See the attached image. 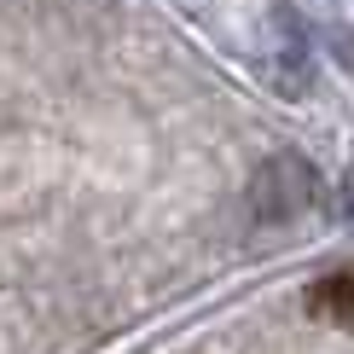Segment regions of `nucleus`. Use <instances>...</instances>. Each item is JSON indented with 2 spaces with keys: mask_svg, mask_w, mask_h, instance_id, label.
<instances>
[{
  "mask_svg": "<svg viewBox=\"0 0 354 354\" xmlns=\"http://www.w3.org/2000/svg\"><path fill=\"white\" fill-rule=\"evenodd\" d=\"M268 76L285 93H302L314 82V29H308L290 6H279L268 18Z\"/></svg>",
  "mask_w": 354,
  "mask_h": 354,
  "instance_id": "1",
  "label": "nucleus"
},
{
  "mask_svg": "<svg viewBox=\"0 0 354 354\" xmlns=\"http://www.w3.org/2000/svg\"><path fill=\"white\" fill-rule=\"evenodd\" d=\"M308 308H314V314H331L337 326H348V319H354V279H348V273L319 279L314 297H308Z\"/></svg>",
  "mask_w": 354,
  "mask_h": 354,
  "instance_id": "3",
  "label": "nucleus"
},
{
  "mask_svg": "<svg viewBox=\"0 0 354 354\" xmlns=\"http://www.w3.org/2000/svg\"><path fill=\"white\" fill-rule=\"evenodd\" d=\"M308 203H314V169L297 163V157H273V163L256 174V215L279 221V215L308 209Z\"/></svg>",
  "mask_w": 354,
  "mask_h": 354,
  "instance_id": "2",
  "label": "nucleus"
}]
</instances>
